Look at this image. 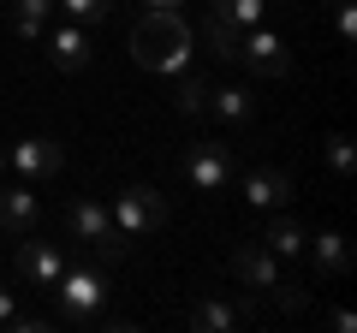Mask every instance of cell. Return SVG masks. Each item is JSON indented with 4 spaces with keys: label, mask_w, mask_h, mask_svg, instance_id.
I'll return each mask as SVG.
<instances>
[{
    "label": "cell",
    "mask_w": 357,
    "mask_h": 333,
    "mask_svg": "<svg viewBox=\"0 0 357 333\" xmlns=\"http://www.w3.org/2000/svg\"><path fill=\"white\" fill-rule=\"evenodd\" d=\"M191 24H185V13H143L137 30H131V60L143 65V72H185L191 65Z\"/></svg>",
    "instance_id": "cell-1"
},
{
    "label": "cell",
    "mask_w": 357,
    "mask_h": 333,
    "mask_svg": "<svg viewBox=\"0 0 357 333\" xmlns=\"http://www.w3.org/2000/svg\"><path fill=\"white\" fill-rule=\"evenodd\" d=\"M107 215H114V226L137 244V238H155V232L167 226V196L155 191V185H126V191L114 196Z\"/></svg>",
    "instance_id": "cell-2"
},
{
    "label": "cell",
    "mask_w": 357,
    "mask_h": 333,
    "mask_svg": "<svg viewBox=\"0 0 357 333\" xmlns=\"http://www.w3.org/2000/svg\"><path fill=\"white\" fill-rule=\"evenodd\" d=\"M66 220H72V232H77V238L89 244V256H96V268H114V262L126 256V232L114 226V215H107L102 203H89V196H77V203H72V215H66Z\"/></svg>",
    "instance_id": "cell-3"
},
{
    "label": "cell",
    "mask_w": 357,
    "mask_h": 333,
    "mask_svg": "<svg viewBox=\"0 0 357 333\" xmlns=\"http://www.w3.org/2000/svg\"><path fill=\"white\" fill-rule=\"evenodd\" d=\"M54 292H60V309L72 321H89V316H102V304H107V274L102 268H66L54 280Z\"/></svg>",
    "instance_id": "cell-4"
},
{
    "label": "cell",
    "mask_w": 357,
    "mask_h": 333,
    "mask_svg": "<svg viewBox=\"0 0 357 333\" xmlns=\"http://www.w3.org/2000/svg\"><path fill=\"white\" fill-rule=\"evenodd\" d=\"M238 65H250L256 77H286V72H292V54H286V42L274 36V30L250 24L238 36Z\"/></svg>",
    "instance_id": "cell-5"
},
{
    "label": "cell",
    "mask_w": 357,
    "mask_h": 333,
    "mask_svg": "<svg viewBox=\"0 0 357 333\" xmlns=\"http://www.w3.org/2000/svg\"><path fill=\"white\" fill-rule=\"evenodd\" d=\"M185 179H191V191H220L232 179V149L227 143H191L185 149Z\"/></svg>",
    "instance_id": "cell-6"
},
{
    "label": "cell",
    "mask_w": 357,
    "mask_h": 333,
    "mask_svg": "<svg viewBox=\"0 0 357 333\" xmlns=\"http://www.w3.org/2000/svg\"><path fill=\"white\" fill-rule=\"evenodd\" d=\"M232 274H238L250 292H274V280H280V256H274L262 238H244V244H232Z\"/></svg>",
    "instance_id": "cell-7"
},
{
    "label": "cell",
    "mask_w": 357,
    "mask_h": 333,
    "mask_svg": "<svg viewBox=\"0 0 357 333\" xmlns=\"http://www.w3.org/2000/svg\"><path fill=\"white\" fill-rule=\"evenodd\" d=\"M18 274H24V280H36L42 292H54V280L66 274V256H60V244L24 238V244H18Z\"/></svg>",
    "instance_id": "cell-8"
},
{
    "label": "cell",
    "mask_w": 357,
    "mask_h": 333,
    "mask_svg": "<svg viewBox=\"0 0 357 333\" xmlns=\"http://www.w3.org/2000/svg\"><path fill=\"white\" fill-rule=\"evenodd\" d=\"M6 155H13V166L24 173V179H48V173H60V166H66V149L54 137H24V143H13Z\"/></svg>",
    "instance_id": "cell-9"
},
{
    "label": "cell",
    "mask_w": 357,
    "mask_h": 333,
    "mask_svg": "<svg viewBox=\"0 0 357 333\" xmlns=\"http://www.w3.org/2000/svg\"><path fill=\"white\" fill-rule=\"evenodd\" d=\"M244 203L250 208H286L292 203V173H280V166H250L244 173Z\"/></svg>",
    "instance_id": "cell-10"
},
{
    "label": "cell",
    "mask_w": 357,
    "mask_h": 333,
    "mask_svg": "<svg viewBox=\"0 0 357 333\" xmlns=\"http://www.w3.org/2000/svg\"><path fill=\"white\" fill-rule=\"evenodd\" d=\"M36 215H42V203H36L30 185H6V191H0V232L24 238V232L36 226Z\"/></svg>",
    "instance_id": "cell-11"
},
{
    "label": "cell",
    "mask_w": 357,
    "mask_h": 333,
    "mask_svg": "<svg viewBox=\"0 0 357 333\" xmlns=\"http://www.w3.org/2000/svg\"><path fill=\"white\" fill-rule=\"evenodd\" d=\"M48 54H54V65H60V72H84V65H89V36H84V24L48 30Z\"/></svg>",
    "instance_id": "cell-12"
},
{
    "label": "cell",
    "mask_w": 357,
    "mask_h": 333,
    "mask_svg": "<svg viewBox=\"0 0 357 333\" xmlns=\"http://www.w3.org/2000/svg\"><path fill=\"white\" fill-rule=\"evenodd\" d=\"M304 244H310V262H316L321 274H345L351 268V250H345L340 232H316V238H304Z\"/></svg>",
    "instance_id": "cell-13"
},
{
    "label": "cell",
    "mask_w": 357,
    "mask_h": 333,
    "mask_svg": "<svg viewBox=\"0 0 357 333\" xmlns=\"http://www.w3.org/2000/svg\"><path fill=\"white\" fill-rule=\"evenodd\" d=\"M185 321H191L197 333H227L232 321H238V309H232V304H220V297H197V304L185 309Z\"/></svg>",
    "instance_id": "cell-14"
},
{
    "label": "cell",
    "mask_w": 357,
    "mask_h": 333,
    "mask_svg": "<svg viewBox=\"0 0 357 333\" xmlns=\"http://www.w3.org/2000/svg\"><path fill=\"white\" fill-rule=\"evenodd\" d=\"M48 18H54V0H13V30L24 42L48 36Z\"/></svg>",
    "instance_id": "cell-15"
},
{
    "label": "cell",
    "mask_w": 357,
    "mask_h": 333,
    "mask_svg": "<svg viewBox=\"0 0 357 333\" xmlns=\"http://www.w3.org/2000/svg\"><path fill=\"white\" fill-rule=\"evenodd\" d=\"M208 114L215 119H227V125H244V119L256 114V102H250V90H208Z\"/></svg>",
    "instance_id": "cell-16"
},
{
    "label": "cell",
    "mask_w": 357,
    "mask_h": 333,
    "mask_svg": "<svg viewBox=\"0 0 357 333\" xmlns=\"http://www.w3.org/2000/svg\"><path fill=\"white\" fill-rule=\"evenodd\" d=\"M262 244L286 262V256H298V250H304V226H298L292 215H274V220H268V232H262Z\"/></svg>",
    "instance_id": "cell-17"
},
{
    "label": "cell",
    "mask_w": 357,
    "mask_h": 333,
    "mask_svg": "<svg viewBox=\"0 0 357 333\" xmlns=\"http://www.w3.org/2000/svg\"><path fill=\"white\" fill-rule=\"evenodd\" d=\"M173 107L185 119L208 114V84H203V77H191V72H173Z\"/></svg>",
    "instance_id": "cell-18"
},
{
    "label": "cell",
    "mask_w": 357,
    "mask_h": 333,
    "mask_svg": "<svg viewBox=\"0 0 357 333\" xmlns=\"http://www.w3.org/2000/svg\"><path fill=\"white\" fill-rule=\"evenodd\" d=\"M238 36H244V30L232 24V18L208 13V24H203V42H208V54H215V60H238Z\"/></svg>",
    "instance_id": "cell-19"
},
{
    "label": "cell",
    "mask_w": 357,
    "mask_h": 333,
    "mask_svg": "<svg viewBox=\"0 0 357 333\" xmlns=\"http://www.w3.org/2000/svg\"><path fill=\"white\" fill-rule=\"evenodd\" d=\"M215 13H220V18H232L238 30H250V24H262L268 0H215Z\"/></svg>",
    "instance_id": "cell-20"
},
{
    "label": "cell",
    "mask_w": 357,
    "mask_h": 333,
    "mask_svg": "<svg viewBox=\"0 0 357 333\" xmlns=\"http://www.w3.org/2000/svg\"><path fill=\"white\" fill-rule=\"evenodd\" d=\"M54 6H60L72 24H102V18L114 13V0H54Z\"/></svg>",
    "instance_id": "cell-21"
},
{
    "label": "cell",
    "mask_w": 357,
    "mask_h": 333,
    "mask_svg": "<svg viewBox=\"0 0 357 333\" xmlns=\"http://www.w3.org/2000/svg\"><path fill=\"white\" fill-rule=\"evenodd\" d=\"M328 166H333V173H351V166H357V149H351L345 131H333V137H328Z\"/></svg>",
    "instance_id": "cell-22"
},
{
    "label": "cell",
    "mask_w": 357,
    "mask_h": 333,
    "mask_svg": "<svg viewBox=\"0 0 357 333\" xmlns=\"http://www.w3.org/2000/svg\"><path fill=\"white\" fill-rule=\"evenodd\" d=\"M333 30H340V42L351 48V36H357V0H333Z\"/></svg>",
    "instance_id": "cell-23"
},
{
    "label": "cell",
    "mask_w": 357,
    "mask_h": 333,
    "mask_svg": "<svg viewBox=\"0 0 357 333\" xmlns=\"http://www.w3.org/2000/svg\"><path fill=\"white\" fill-rule=\"evenodd\" d=\"M274 292H280V309H286V316H298V309L310 304V297L298 292V286H286V280H274Z\"/></svg>",
    "instance_id": "cell-24"
},
{
    "label": "cell",
    "mask_w": 357,
    "mask_h": 333,
    "mask_svg": "<svg viewBox=\"0 0 357 333\" xmlns=\"http://www.w3.org/2000/svg\"><path fill=\"white\" fill-rule=\"evenodd\" d=\"M328 327H333V333H357V316H351V309H333Z\"/></svg>",
    "instance_id": "cell-25"
},
{
    "label": "cell",
    "mask_w": 357,
    "mask_h": 333,
    "mask_svg": "<svg viewBox=\"0 0 357 333\" xmlns=\"http://www.w3.org/2000/svg\"><path fill=\"white\" fill-rule=\"evenodd\" d=\"M13 309H18V292H13V286H0V321L13 316Z\"/></svg>",
    "instance_id": "cell-26"
},
{
    "label": "cell",
    "mask_w": 357,
    "mask_h": 333,
    "mask_svg": "<svg viewBox=\"0 0 357 333\" xmlns=\"http://www.w3.org/2000/svg\"><path fill=\"white\" fill-rule=\"evenodd\" d=\"M143 6H155V13H178L185 0H143Z\"/></svg>",
    "instance_id": "cell-27"
},
{
    "label": "cell",
    "mask_w": 357,
    "mask_h": 333,
    "mask_svg": "<svg viewBox=\"0 0 357 333\" xmlns=\"http://www.w3.org/2000/svg\"><path fill=\"white\" fill-rule=\"evenodd\" d=\"M6 166H13V155H6V143H0V173H6Z\"/></svg>",
    "instance_id": "cell-28"
}]
</instances>
